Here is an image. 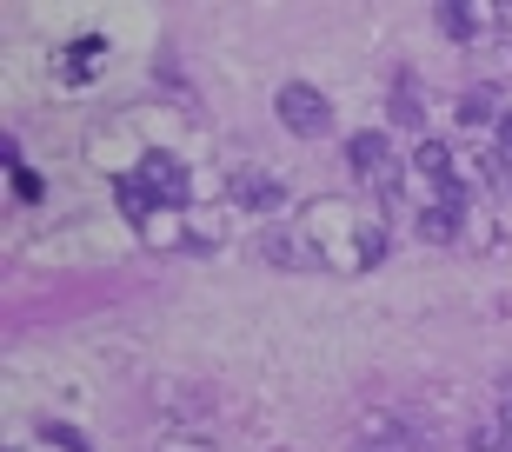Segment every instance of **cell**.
I'll return each instance as SVG.
<instances>
[{
  "mask_svg": "<svg viewBox=\"0 0 512 452\" xmlns=\"http://www.w3.org/2000/svg\"><path fill=\"white\" fill-rule=\"evenodd\" d=\"M273 113H280V127L300 133V140H326V133H333V107H326V94L306 87V80H286L280 94H273Z\"/></svg>",
  "mask_w": 512,
  "mask_h": 452,
  "instance_id": "cell-1",
  "label": "cell"
},
{
  "mask_svg": "<svg viewBox=\"0 0 512 452\" xmlns=\"http://www.w3.org/2000/svg\"><path fill=\"white\" fill-rule=\"evenodd\" d=\"M499 406H506V419H499V426H506V439H512V379L499 386Z\"/></svg>",
  "mask_w": 512,
  "mask_h": 452,
  "instance_id": "cell-4",
  "label": "cell"
},
{
  "mask_svg": "<svg viewBox=\"0 0 512 452\" xmlns=\"http://www.w3.org/2000/svg\"><path fill=\"white\" fill-rule=\"evenodd\" d=\"M499 140H506V147H512V113H499Z\"/></svg>",
  "mask_w": 512,
  "mask_h": 452,
  "instance_id": "cell-5",
  "label": "cell"
},
{
  "mask_svg": "<svg viewBox=\"0 0 512 452\" xmlns=\"http://www.w3.org/2000/svg\"><path fill=\"white\" fill-rule=\"evenodd\" d=\"M140 187L160 193V200H180V193H187V173L173 167L167 153H147V160H140Z\"/></svg>",
  "mask_w": 512,
  "mask_h": 452,
  "instance_id": "cell-2",
  "label": "cell"
},
{
  "mask_svg": "<svg viewBox=\"0 0 512 452\" xmlns=\"http://www.w3.org/2000/svg\"><path fill=\"white\" fill-rule=\"evenodd\" d=\"M346 160H353V173H386V160H393V147H386V133H353L346 140Z\"/></svg>",
  "mask_w": 512,
  "mask_h": 452,
  "instance_id": "cell-3",
  "label": "cell"
}]
</instances>
